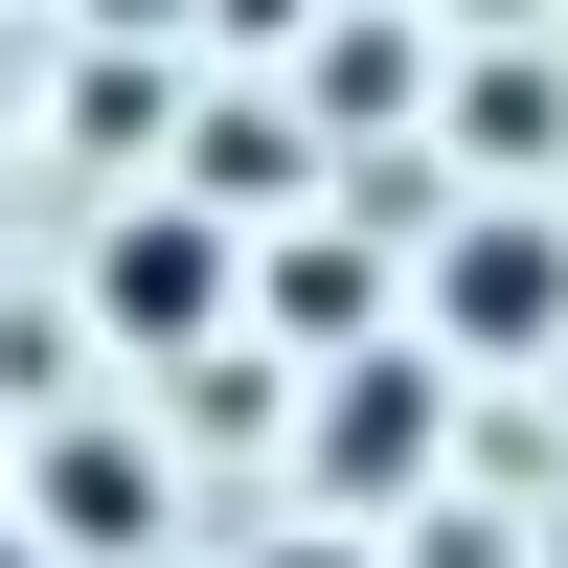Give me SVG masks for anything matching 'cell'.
Returning <instances> with one entry per match:
<instances>
[{
	"mask_svg": "<svg viewBox=\"0 0 568 568\" xmlns=\"http://www.w3.org/2000/svg\"><path fill=\"white\" fill-rule=\"evenodd\" d=\"M114 318L182 342V318H205V227H114Z\"/></svg>",
	"mask_w": 568,
	"mask_h": 568,
	"instance_id": "obj_1",
	"label": "cell"
},
{
	"mask_svg": "<svg viewBox=\"0 0 568 568\" xmlns=\"http://www.w3.org/2000/svg\"><path fill=\"white\" fill-rule=\"evenodd\" d=\"M455 318H478V342H524V318H546V251H524V227H500V251H455Z\"/></svg>",
	"mask_w": 568,
	"mask_h": 568,
	"instance_id": "obj_2",
	"label": "cell"
},
{
	"mask_svg": "<svg viewBox=\"0 0 568 568\" xmlns=\"http://www.w3.org/2000/svg\"><path fill=\"white\" fill-rule=\"evenodd\" d=\"M0 568H23V546H0Z\"/></svg>",
	"mask_w": 568,
	"mask_h": 568,
	"instance_id": "obj_3",
	"label": "cell"
},
{
	"mask_svg": "<svg viewBox=\"0 0 568 568\" xmlns=\"http://www.w3.org/2000/svg\"><path fill=\"white\" fill-rule=\"evenodd\" d=\"M296 568H318V546H296Z\"/></svg>",
	"mask_w": 568,
	"mask_h": 568,
	"instance_id": "obj_4",
	"label": "cell"
}]
</instances>
